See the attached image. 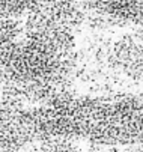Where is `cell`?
<instances>
[{"label": "cell", "instance_id": "obj_1", "mask_svg": "<svg viewBox=\"0 0 143 152\" xmlns=\"http://www.w3.org/2000/svg\"><path fill=\"white\" fill-rule=\"evenodd\" d=\"M77 32L39 15L24 17V29L0 50V88L36 108L75 92Z\"/></svg>", "mask_w": 143, "mask_h": 152}, {"label": "cell", "instance_id": "obj_5", "mask_svg": "<svg viewBox=\"0 0 143 152\" xmlns=\"http://www.w3.org/2000/svg\"><path fill=\"white\" fill-rule=\"evenodd\" d=\"M88 11L107 15L122 24H143V0H80Z\"/></svg>", "mask_w": 143, "mask_h": 152}, {"label": "cell", "instance_id": "obj_2", "mask_svg": "<svg viewBox=\"0 0 143 152\" xmlns=\"http://www.w3.org/2000/svg\"><path fill=\"white\" fill-rule=\"evenodd\" d=\"M36 140L65 139L101 148L143 142V94H66L30 108Z\"/></svg>", "mask_w": 143, "mask_h": 152}, {"label": "cell", "instance_id": "obj_3", "mask_svg": "<svg viewBox=\"0 0 143 152\" xmlns=\"http://www.w3.org/2000/svg\"><path fill=\"white\" fill-rule=\"evenodd\" d=\"M140 86L143 32L119 35L112 30H85L77 35V94H131Z\"/></svg>", "mask_w": 143, "mask_h": 152}, {"label": "cell", "instance_id": "obj_4", "mask_svg": "<svg viewBox=\"0 0 143 152\" xmlns=\"http://www.w3.org/2000/svg\"><path fill=\"white\" fill-rule=\"evenodd\" d=\"M29 112L0 88V152H17L36 142Z\"/></svg>", "mask_w": 143, "mask_h": 152}]
</instances>
